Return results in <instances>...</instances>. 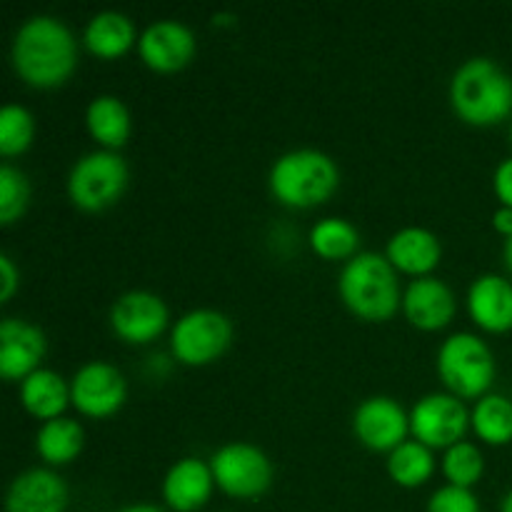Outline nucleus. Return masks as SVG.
Wrapping results in <instances>:
<instances>
[{
	"mask_svg": "<svg viewBox=\"0 0 512 512\" xmlns=\"http://www.w3.org/2000/svg\"><path fill=\"white\" fill-rule=\"evenodd\" d=\"M118 512H165V510L150 503H135V505H125V508H120Z\"/></svg>",
	"mask_w": 512,
	"mask_h": 512,
	"instance_id": "obj_34",
	"label": "nucleus"
},
{
	"mask_svg": "<svg viewBox=\"0 0 512 512\" xmlns=\"http://www.w3.org/2000/svg\"><path fill=\"white\" fill-rule=\"evenodd\" d=\"M310 248L325 260H343L358 255L360 233L350 220L323 218L310 228Z\"/></svg>",
	"mask_w": 512,
	"mask_h": 512,
	"instance_id": "obj_26",
	"label": "nucleus"
},
{
	"mask_svg": "<svg viewBox=\"0 0 512 512\" xmlns=\"http://www.w3.org/2000/svg\"><path fill=\"white\" fill-rule=\"evenodd\" d=\"M493 188H495V195L500 198V205H508V208H512V158H505L503 163L495 168Z\"/></svg>",
	"mask_w": 512,
	"mask_h": 512,
	"instance_id": "obj_32",
	"label": "nucleus"
},
{
	"mask_svg": "<svg viewBox=\"0 0 512 512\" xmlns=\"http://www.w3.org/2000/svg\"><path fill=\"white\" fill-rule=\"evenodd\" d=\"M470 425L485 443L508 445L512 440V400L498 393L483 395L470 413Z\"/></svg>",
	"mask_w": 512,
	"mask_h": 512,
	"instance_id": "obj_25",
	"label": "nucleus"
},
{
	"mask_svg": "<svg viewBox=\"0 0 512 512\" xmlns=\"http://www.w3.org/2000/svg\"><path fill=\"white\" fill-rule=\"evenodd\" d=\"M385 258L393 263L395 270H403V273L420 278V275H428L440 263L443 245H440V238L433 230L408 225V228H400L398 233L390 235Z\"/></svg>",
	"mask_w": 512,
	"mask_h": 512,
	"instance_id": "obj_19",
	"label": "nucleus"
},
{
	"mask_svg": "<svg viewBox=\"0 0 512 512\" xmlns=\"http://www.w3.org/2000/svg\"><path fill=\"white\" fill-rule=\"evenodd\" d=\"M438 373L458 398H483L495 380V355L475 333H453L438 350Z\"/></svg>",
	"mask_w": 512,
	"mask_h": 512,
	"instance_id": "obj_5",
	"label": "nucleus"
},
{
	"mask_svg": "<svg viewBox=\"0 0 512 512\" xmlns=\"http://www.w3.org/2000/svg\"><path fill=\"white\" fill-rule=\"evenodd\" d=\"M353 430L355 438L370 450H395L400 443H405L410 415L395 398L373 395L355 408Z\"/></svg>",
	"mask_w": 512,
	"mask_h": 512,
	"instance_id": "obj_12",
	"label": "nucleus"
},
{
	"mask_svg": "<svg viewBox=\"0 0 512 512\" xmlns=\"http://www.w3.org/2000/svg\"><path fill=\"white\" fill-rule=\"evenodd\" d=\"M403 310L415 328L440 330L453 320L455 295L450 285L435 275H420L405 288Z\"/></svg>",
	"mask_w": 512,
	"mask_h": 512,
	"instance_id": "obj_16",
	"label": "nucleus"
},
{
	"mask_svg": "<svg viewBox=\"0 0 512 512\" xmlns=\"http://www.w3.org/2000/svg\"><path fill=\"white\" fill-rule=\"evenodd\" d=\"M130 180L128 163L115 150H93L75 160L68 175V195L80 210H105L125 193Z\"/></svg>",
	"mask_w": 512,
	"mask_h": 512,
	"instance_id": "obj_6",
	"label": "nucleus"
},
{
	"mask_svg": "<svg viewBox=\"0 0 512 512\" xmlns=\"http://www.w3.org/2000/svg\"><path fill=\"white\" fill-rule=\"evenodd\" d=\"M428 512H480V503L470 488L448 483L430 495Z\"/></svg>",
	"mask_w": 512,
	"mask_h": 512,
	"instance_id": "obj_30",
	"label": "nucleus"
},
{
	"mask_svg": "<svg viewBox=\"0 0 512 512\" xmlns=\"http://www.w3.org/2000/svg\"><path fill=\"white\" fill-rule=\"evenodd\" d=\"M470 425V413L453 393H430L410 410V430L415 440L428 448H445L460 443Z\"/></svg>",
	"mask_w": 512,
	"mask_h": 512,
	"instance_id": "obj_9",
	"label": "nucleus"
},
{
	"mask_svg": "<svg viewBox=\"0 0 512 512\" xmlns=\"http://www.w3.org/2000/svg\"><path fill=\"white\" fill-rule=\"evenodd\" d=\"M388 473L403 488H418L435 473L433 450L420 440H405L388 455Z\"/></svg>",
	"mask_w": 512,
	"mask_h": 512,
	"instance_id": "obj_24",
	"label": "nucleus"
},
{
	"mask_svg": "<svg viewBox=\"0 0 512 512\" xmlns=\"http://www.w3.org/2000/svg\"><path fill=\"white\" fill-rule=\"evenodd\" d=\"M83 40L90 53L98 58H118L135 43V25L125 13L103 10L88 20Z\"/></svg>",
	"mask_w": 512,
	"mask_h": 512,
	"instance_id": "obj_22",
	"label": "nucleus"
},
{
	"mask_svg": "<svg viewBox=\"0 0 512 512\" xmlns=\"http://www.w3.org/2000/svg\"><path fill=\"white\" fill-rule=\"evenodd\" d=\"M48 340L38 325L20 318L0 323V375L5 380H25L40 368Z\"/></svg>",
	"mask_w": 512,
	"mask_h": 512,
	"instance_id": "obj_14",
	"label": "nucleus"
},
{
	"mask_svg": "<svg viewBox=\"0 0 512 512\" xmlns=\"http://www.w3.org/2000/svg\"><path fill=\"white\" fill-rule=\"evenodd\" d=\"M493 225L498 233H503L505 238H510L512 235V208H508V205H500V208L493 213Z\"/></svg>",
	"mask_w": 512,
	"mask_h": 512,
	"instance_id": "obj_33",
	"label": "nucleus"
},
{
	"mask_svg": "<svg viewBox=\"0 0 512 512\" xmlns=\"http://www.w3.org/2000/svg\"><path fill=\"white\" fill-rule=\"evenodd\" d=\"M338 290L345 305L365 320H388L403 305L393 263L370 250L353 255L345 263Z\"/></svg>",
	"mask_w": 512,
	"mask_h": 512,
	"instance_id": "obj_4",
	"label": "nucleus"
},
{
	"mask_svg": "<svg viewBox=\"0 0 512 512\" xmlns=\"http://www.w3.org/2000/svg\"><path fill=\"white\" fill-rule=\"evenodd\" d=\"M468 310L483 330H512V283L495 273L478 275L468 290Z\"/></svg>",
	"mask_w": 512,
	"mask_h": 512,
	"instance_id": "obj_18",
	"label": "nucleus"
},
{
	"mask_svg": "<svg viewBox=\"0 0 512 512\" xmlns=\"http://www.w3.org/2000/svg\"><path fill=\"white\" fill-rule=\"evenodd\" d=\"M443 473L450 480V485L473 488L485 473L483 450L470 443V440H460V443L450 445L443 455Z\"/></svg>",
	"mask_w": 512,
	"mask_h": 512,
	"instance_id": "obj_27",
	"label": "nucleus"
},
{
	"mask_svg": "<svg viewBox=\"0 0 512 512\" xmlns=\"http://www.w3.org/2000/svg\"><path fill=\"white\" fill-rule=\"evenodd\" d=\"M85 125H88V133L100 145H105V150H115L128 143L130 130H133L128 105L118 95H98L90 100L85 110Z\"/></svg>",
	"mask_w": 512,
	"mask_h": 512,
	"instance_id": "obj_21",
	"label": "nucleus"
},
{
	"mask_svg": "<svg viewBox=\"0 0 512 512\" xmlns=\"http://www.w3.org/2000/svg\"><path fill=\"white\" fill-rule=\"evenodd\" d=\"M233 340V323L213 308H195L175 320L170 333L173 355L185 365H208L228 350Z\"/></svg>",
	"mask_w": 512,
	"mask_h": 512,
	"instance_id": "obj_7",
	"label": "nucleus"
},
{
	"mask_svg": "<svg viewBox=\"0 0 512 512\" xmlns=\"http://www.w3.org/2000/svg\"><path fill=\"white\" fill-rule=\"evenodd\" d=\"M30 200V185L25 173L15 165H0V223L10 225L25 213Z\"/></svg>",
	"mask_w": 512,
	"mask_h": 512,
	"instance_id": "obj_29",
	"label": "nucleus"
},
{
	"mask_svg": "<svg viewBox=\"0 0 512 512\" xmlns=\"http://www.w3.org/2000/svg\"><path fill=\"white\" fill-rule=\"evenodd\" d=\"M68 483L50 468H30L13 478L5 493L8 512H65L68 510Z\"/></svg>",
	"mask_w": 512,
	"mask_h": 512,
	"instance_id": "obj_15",
	"label": "nucleus"
},
{
	"mask_svg": "<svg viewBox=\"0 0 512 512\" xmlns=\"http://www.w3.org/2000/svg\"><path fill=\"white\" fill-rule=\"evenodd\" d=\"M500 512H512V490L505 493L503 503H500Z\"/></svg>",
	"mask_w": 512,
	"mask_h": 512,
	"instance_id": "obj_36",
	"label": "nucleus"
},
{
	"mask_svg": "<svg viewBox=\"0 0 512 512\" xmlns=\"http://www.w3.org/2000/svg\"><path fill=\"white\" fill-rule=\"evenodd\" d=\"M128 395V383L115 365L90 360L70 380V400L75 408L90 418H108Z\"/></svg>",
	"mask_w": 512,
	"mask_h": 512,
	"instance_id": "obj_10",
	"label": "nucleus"
},
{
	"mask_svg": "<svg viewBox=\"0 0 512 512\" xmlns=\"http://www.w3.org/2000/svg\"><path fill=\"white\" fill-rule=\"evenodd\" d=\"M35 138V118L25 105L8 103L0 110V153L20 155Z\"/></svg>",
	"mask_w": 512,
	"mask_h": 512,
	"instance_id": "obj_28",
	"label": "nucleus"
},
{
	"mask_svg": "<svg viewBox=\"0 0 512 512\" xmlns=\"http://www.w3.org/2000/svg\"><path fill=\"white\" fill-rule=\"evenodd\" d=\"M20 403L30 415L40 420H53L63 415L70 400V385L60 373L50 368H38L28 378L20 380Z\"/></svg>",
	"mask_w": 512,
	"mask_h": 512,
	"instance_id": "obj_20",
	"label": "nucleus"
},
{
	"mask_svg": "<svg viewBox=\"0 0 512 512\" xmlns=\"http://www.w3.org/2000/svg\"><path fill=\"white\" fill-rule=\"evenodd\" d=\"M510 143H512V128H510Z\"/></svg>",
	"mask_w": 512,
	"mask_h": 512,
	"instance_id": "obj_37",
	"label": "nucleus"
},
{
	"mask_svg": "<svg viewBox=\"0 0 512 512\" xmlns=\"http://www.w3.org/2000/svg\"><path fill=\"white\" fill-rule=\"evenodd\" d=\"M170 310L150 290H128L110 308V325L125 343H150L168 328Z\"/></svg>",
	"mask_w": 512,
	"mask_h": 512,
	"instance_id": "obj_11",
	"label": "nucleus"
},
{
	"mask_svg": "<svg viewBox=\"0 0 512 512\" xmlns=\"http://www.w3.org/2000/svg\"><path fill=\"white\" fill-rule=\"evenodd\" d=\"M215 475L210 463L200 458H183L168 468L163 478V500L175 512H195L213 495Z\"/></svg>",
	"mask_w": 512,
	"mask_h": 512,
	"instance_id": "obj_17",
	"label": "nucleus"
},
{
	"mask_svg": "<svg viewBox=\"0 0 512 512\" xmlns=\"http://www.w3.org/2000/svg\"><path fill=\"white\" fill-rule=\"evenodd\" d=\"M340 183V170L318 148H295L280 155L268 175L270 193L290 208H313L325 203Z\"/></svg>",
	"mask_w": 512,
	"mask_h": 512,
	"instance_id": "obj_3",
	"label": "nucleus"
},
{
	"mask_svg": "<svg viewBox=\"0 0 512 512\" xmlns=\"http://www.w3.org/2000/svg\"><path fill=\"white\" fill-rule=\"evenodd\" d=\"M18 285H20L18 268H15L13 258H10L8 253H3L0 255V300L8 303V300L15 295V290H18Z\"/></svg>",
	"mask_w": 512,
	"mask_h": 512,
	"instance_id": "obj_31",
	"label": "nucleus"
},
{
	"mask_svg": "<svg viewBox=\"0 0 512 512\" xmlns=\"http://www.w3.org/2000/svg\"><path fill=\"white\" fill-rule=\"evenodd\" d=\"M450 103L465 123H500L512 113V78L483 55L465 60L450 80Z\"/></svg>",
	"mask_w": 512,
	"mask_h": 512,
	"instance_id": "obj_2",
	"label": "nucleus"
},
{
	"mask_svg": "<svg viewBox=\"0 0 512 512\" xmlns=\"http://www.w3.org/2000/svg\"><path fill=\"white\" fill-rule=\"evenodd\" d=\"M215 485L233 498H258L273 483V463L253 443H228L210 458Z\"/></svg>",
	"mask_w": 512,
	"mask_h": 512,
	"instance_id": "obj_8",
	"label": "nucleus"
},
{
	"mask_svg": "<svg viewBox=\"0 0 512 512\" xmlns=\"http://www.w3.org/2000/svg\"><path fill=\"white\" fill-rule=\"evenodd\" d=\"M13 68L35 88H58L73 75L78 43L68 25L55 15H33L13 38Z\"/></svg>",
	"mask_w": 512,
	"mask_h": 512,
	"instance_id": "obj_1",
	"label": "nucleus"
},
{
	"mask_svg": "<svg viewBox=\"0 0 512 512\" xmlns=\"http://www.w3.org/2000/svg\"><path fill=\"white\" fill-rule=\"evenodd\" d=\"M505 265H508L510 273H512V235L505 240Z\"/></svg>",
	"mask_w": 512,
	"mask_h": 512,
	"instance_id": "obj_35",
	"label": "nucleus"
},
{
	"mask_svg": "<svg viewBox=\"0 0 512 512\" xmlns=\"http://www.w3.org/2000/svg\"><path fill=\"white\" fill-rule=\"evenodd\" d=\"M138 53L148 68L158 73H175L193 60L195 35L180 20H155L140 33Z\"/></svg>",
	"mask_w": 512,
	"mask_h": 512,
	"instance_id": "obj_13",
	"label": "nucleus"
},
{
	"mask_svg": "<svg viewBox=\"0 0 512 512\" xmlns=\"http://www.w3.org/2000/svg\"><path fill=\"white\" fill-rule=\"evenodd\" d=\"M85 445V430L73 418H53L40 425L35 435V450L50 465H65L80 455Z\"/></svg>",
	"mask_w": 512,
	"mask_h": 512,
	"instance_id": "obj_23",
	"label": "nucleus"
}]
</instances>
